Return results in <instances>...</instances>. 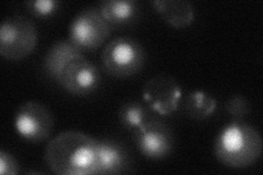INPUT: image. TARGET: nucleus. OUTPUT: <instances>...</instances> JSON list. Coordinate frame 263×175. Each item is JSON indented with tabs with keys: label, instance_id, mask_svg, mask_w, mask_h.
<instances>
[{
	"label": "nucleus",
	"instance_id": "nucleus-1",
	"mask_svg": "<svg viewBox=\"0 0 263 175\" xmlns=\"http://www.w3.org/2000/svg\"><path fill=\"white\" fill-rule=\"evenodd\" d=\"M47 166L60 175H95L98 171L97 139L78 130H65L46 145Z\"/></svg>",
	"mask_w": 263,
	"mask_h": 175
},
{
	"label": "nucleus",
	"instance_id": "nucleus-2",
	"mask_svg": "<svg viewBox=\"0 0 263 175\" xmlns=\"http://www.w3.org/2000/svg\"><path fill=\"white\" fill-rule=\"evenodd\" d=\"M259 131L242 120H233L221 128L214 141V154L228 168L246 169L262 153Z\"/></svg>",
	"mask_w": 263,
	"mask_h": 175
},
{
	"label": "nucleus",
	"instance_id": "nucleus-3",
	"mask_svg": "<svg viewBox=\"0 0 263 175\" xmlns=\"http://www.w3.org/2000/svg\"><path fill=\"white\" fill-rule=\"evenodd\" d=\"M145 49L138 41L120 36L103 47L101 62L104 70L117 78L134 76L145 64Z\"/></svg>",
	"mask_w": 263,
	"mask_h": 175
},
{
	"label": "nucleus",
	"instance_id": "nucleus-4",
	"mask_svg": "<svg viewBox=\"0 0 263 175\" xmlns=\"http://www.w3.org/2000/svg\"><path fill=\"white\" fill-rule=\"evenodd\" d=\"M35 24L24 15L5 18L0 27V54L9 61L28 57L37 44Z\"/></svg>",
	"mask_w": 263,
	"mask_h": 175
},
{
	"label": "nucleus",
	"instance_id": "nucleus-5",
	"mask_svg": "<svg viewBox=\"0 0 263 175\" xmlns=\"http://www.w3.org/2000/svg\"><path fill=\"white\" fill-rule=\"evenodd\" d=\"M112 27L98 7H88L78 12L68 28V40L79 49L100 47L111 34Z\"/></svg>",
	"mask_w": 263,
	"mask_h": 175
},
{
	"label": "nucleus",
	"instance_id": "nucleus-6",
	"mask_svg": "<svg viewBox=\"0 0 263 175\" xmlns=\"http://www.w3.org/2000/svg\"><path fill=\"white\" fill-rule=\"evenodd\" d=\"M133 138L139 152L151 160L164 159L175 146V136L171 128L154 116H151L143 126L134 130Z\"/></svg>",
	"mask_w": 263,
	"mask_h": 175
},
{
	"label": "nucleus",
	"instance_id": "nucleus-7",
	"mask_svg": "<svg viewBox=\"0 0 263 175\" xmlns=\"http://www.w3.org/2000/svg\"><path fill=\"white\" fill-rule=\"evenodd\" d=\"M14 128L26 140L31 143H42L53 131V114L44 104L28 101L15 111Z\"/></svg>",
	"mask_w": 263,
	"mask_h": 175
},
{
	"label": "nucleus",
	"instance_id": "nucleus-8",
	"mask_svg": "<svg viewBox=\"0 0 263 175\" xmlns=\"http://www.w3.org/2000/svg\"><path fill=\"white\" fill-rule=\"evenodd\" d=\"M57 82L71 94L85 95L98 89L101 73L97 66L82 54L65 66Z\"/></svg>",
	"mask_w": 263,
	"mask_h": 175
},
{
	"label": "nucleus",
	"instance_id": "nucleus-9",
	"mask_svg": "<svg viewBox=\"0 0 263 175\" xmlns=\"http://www.w3.org/2000/svg\"><path fill=\"white\" fill-rule=\"evenodd\" d=\"M182 91L175 78L159 74L148 80L143 88V96L154 111L170 115L180 103Z\"/></svg>",
	"mask_w": 263,
	"mask_h": 175
},
{
	"label": "nucleus",
	"instance_id": "nucleus-10",
	"mask_svg": "<svg viewBox=\"0 0 263 175\" xmlns=\"http://www.w3.org/2000/svg\"><path fill=\"white\" fill-rule=\"evenodd\" d=\"M97 174H121L130 168V157L127 150L114 139H99Z\"/></svg>",
	"mask_w": 263,
	"mask_h": 175
},
{
	"label": "nucleus",
	"instance_id": "nucleus-11",
	"mask_svg": "<svg viewBox=\"0 0 263 175\" xmlns=\"http://www.w3.org/2000/svg\"><path fill=\"white\" fill-rule=\"evenodd\" d=\"M82 55V51L69 40H60L48 48L44 57L46 73L55 81L59 80L63 68L73 58Z\"/></svg>",
	"mask_w": 263,
	"mask_h": 175
},
{
	"label": "nucleus",
	"instance_id": "nucleus-12",
	"mask_svg": "<svg viewBox=\"0 0 263 175\" xmlns=\"http://www.w3.org/2000/svg\"><path fill=\"white\" fill-rule=\"evenodd\" d=\"M154 7L170 26L185 28L194 20V8L187 0H154Z\"/></svg>",
	"mask_w": 263,
	"mask_h": 175
},
{
	"label": "nucleus",
	"instance_id": "nucleus-13",
	"mask_svg": "<svg viewBox=\"0 0 263 175\" xmlns=\"http://www.w3.org/2000/svg\"><path fill=\"white\" fill-rule=\"evenodd\" d=\"M98 8L112 28L130 23L139 13V4L135 0H103Z\"/></svg>",
	"mask_w": 263,
	"mask_h": 175
},
{
	"label": "nucleus",
	"instance_id": "nucleus-14",
	"mask_svg": "<svg viewBox=\"0 0 263 175\" xmlns=\"http://www.w3.org/2000/svg\"><path fill=\"white\" fill-rule=\"evenodd\" d=\"M216 108V100L204 91H194L189 94L183 104V110L189 118L204 120L211 116Z\"/></svg>",
	"mask_w": 263,
	"mask_h": 175
},
{
	"label": "nucleus",
	"instance_id": "nucleus-15",
	"mask_svg": "<svg viewBox=\"0 0 263 175\" xmlns=\"http://www.w3.org/2000/svg\"><path fill=\"white\" fill-rule=\"evenodd\" d=\"M151 116L143 104L135 101L122 104L119 111V121L126 129L135 130L143 126Z\"/></svg>",
	"mask_w": 263,
	"mask_h": 175
},
{
	"label": "nucleus",
	"instance_id": "nucleus-16",
	"mask_svg": "<svg viewBox=\"0 0 263 175\" xmlns=\"http://www.w3.org/2000/svg\"><path fill=\"white\" fill-rule=\"evenodd\" d=\"M24 5L32 15L37 18H46L53 15L60 9L61 3L57 0H29Z\"/></svg>",
	"mask_w": 263,
	"mask_h": 175
},
{
	"label": "nucleus",
	"instance_id": "nucleus-17",
	"mask_svg": "<svg viewBox=\"0 0 263 175\" xmlns=\"http://www.w3.org/2000/svg\"><path fill=\"white\" fill-rule=\"evenodd\" d=\"M225 108L234 120H242L250 111V104L243 95L235 94L230 96L225 103Z\"/></svg>",
	"mask_w": 263,
	"mask_h": 175
},
{
	"label": "nucleus",
	"instance_id": "nucleus-18",
	"mask_svg": "<svg viewBox=\"0 0 263 175\" xmlns=\"http://www.w3.org/2000/svg\"><path fill=\"white\" fill-rule=\"evenodd\" d=\"M20 172L19 162L15 158L7 152L6 150L0 151V174L3 175H15Z\"/></svg>",
	"mask_w": 263,
	"mask_h": 175
}]
</instances>
